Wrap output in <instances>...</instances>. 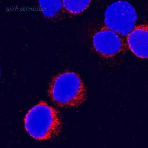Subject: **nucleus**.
<instances>
[{"mask_svg": "<svg viewBox=\"0 0 148 148\" xmlns=\"http://www.w3.org/2000/svg\"><path fill=\"white\" fill-rule=\"evenodd\" d=\"M24 127L32 138L47 140L58 135L62 122L58 111L42 101L27 112L24 119Z\"/></svg>", "mask_w": 148, "mask_h": 148, "instance_id": "1", "label": "nucleus"}, {"mask_svg": "<svg viewBox=\"0 0 148 148\" xmlns=\"http://www.w3.org/2000/svg\"><path fill=\"white\" fill-rule=\"evenodd\" d=\"M52 101L60 107H75L85 101L87 92L81 78L73 72H65L56 75L49 87Z\"/></svg>", "mask_w": 148, "mask_h": 148, "instance_id": "2", "label": "nucleus"}, {"mask_svg": "<svg viewBox=\"0 0 148 148\" xmlns=\"http://www.w3.org/2000/svg\"><path fill=\"white\" fill-rule=\"evenodd\" d=\"M137 21L136 11L128 2L124 1L115 2L110 4L106 10V27L119 35H128L135 27Z\"/></svg>", "mask_w": 148, "mask_h": 148, "instance_id": "3", "label": "nucleus"}, {"mask_svg": "<svg viewBox=\"0 0 148 148\" xmlns=\"http://www.w3.org/2000/svg\"><path fill=\"white\" fill-rule=\"evenodd\" d=\"M93 43L95 50L106 57L118 54L123 49V43L120 36L107 27H103L94 35Z\"/></svg>", "mask_w": 148, "mask_h": 148, "instance_id": "4", "label": "nucleus"}, {"mask_svg": "<svg viewBox=\"0 0 148 148\" xmlns=\"http://www.w3.org/2000/svg\"><path fill=\"white\" fill-rule=\"evenodd\" d=\"M148 25H140L135 27L127 37V43L130 50L134 55L141 58H147Z\"/></svg>", "mask_w": 148, "mask_h": 148, "instance_id": "5", "label": "nucleus"}, {"mask_svg": "<svg viewBox=\"0 0 148 148\" xmlns=\"http://www.w3.org/2000/svg\"><path fill=\"white\" fill-rule=\"evenodd\" d=\"M38 3L43 15L48 18L56 17L63 8L62 1H39Z\"/></svg>", "mask_w": 148, "mask_h": 148, "instance_id": "6", "label": "nucleus"}, {"mask_svg": "<svg viewBox=\"0 0 148 148\" xmlns=\"http://www.w3.org/2000/svg\"><path fill=\"white\" fill-rule=\"evenodd\" d=\"M90 2V1H62L64 9L73 14H81L89 7Z\"/></svg>", "mask_w": 148, "mask_h": 148, "instance_id": "7", "label": "nucleus"}]
</instances>
